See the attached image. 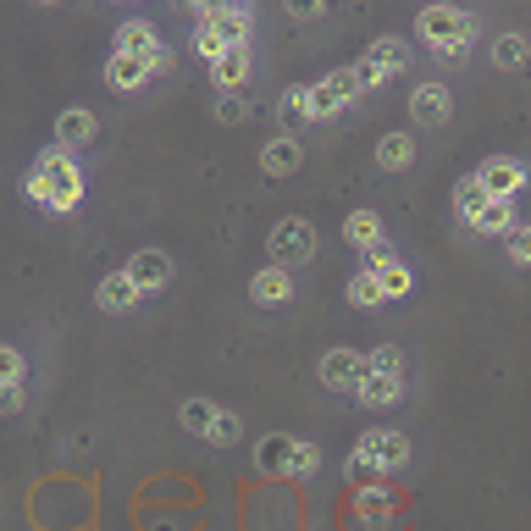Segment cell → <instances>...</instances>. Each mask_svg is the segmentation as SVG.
Segmentation results:
<instances>
[{"label": "cell", "mask_w": 531, "mask_h": 531, "mask_svg": "<svg viewBox=\"0 0 531 531\" xmlns=\"http://www.w3.org/2000/svg\"><path fill=\"white\" fill-rule=\"evenodd\" d=\"M28 194H34L45 211H72V205L83 200V177H78V161H72V150H45L34 161V172H28Z\"/></svg>", "instance_id": "6da1fadb"}, {"label": "cell", "mask_w": 531, "mask_h": 531, "mask_svg": "<svg viewBox=\"0 0 531 531\" xmlns=\"http://www.w3.org/2000/svg\"><path fill=\"white\" fill-rule=\"evenodd\" d=\"M404 460H410V443H404L399 432H388V426H377V432H366L360 443H354L349 476L354 471H399Z\"/></svg>", "instance_id": "7a4b0ae2"}, {"label": "cell", "mask_w": 531, "mask_h": 531, "mask_svg": "<svg viewBox=\"0 0 531 531\" xmlns=\"http://www.w3.org/2000/svg\"><path fill=\"white\" fill-rule=\"evenodd\" d=\"M415 28H421V39L432 50H443V45L471 39V12H460V6H426V12L415 17Z\"/></svg>", "instance_id": "3957f363"}, {"label": "cell", "mask_w": 531, "mask_h": 531, "mask_svg": "<svg viewBox=\"0 0 531 531\" xmlns=\"http://www.w3.org/2000/svg\"><path fill=\"white\" fill-rule=\"evenodd\" d=\"M316 255V227L305 222V216H288V222H277V233H272V266H299V260H310Z\"/></svg>", "instance_id": "277c9868"}, {"label": "cell", "mask_w": 531, "mask_h": 531, "mask_svg": "<svg viewBox=\"0 0 531 531\" xmlns=\"http://www.w3.org/2000/svg\"><path fill=\"white\" fill-rule=\"evenodd\" d=\"M194 23L211 28L227 50H244L249 45V12H244V6H194Z\"/></svg>", "instance_id": "5b68a950"}, {"label": "cell", "mask_w": 531, "mask_h": 531, "mask_svg": "<svg viewBox=\"0 0 531 531\" xmlns=\"http://www.w3.org/2000/svg\"><path fill=\"white\" fill-rule=\"evenodd\" d=\"M354 95H360V78H354V67L327 72V78L310 89V117H332V111H338L343 100H354Z\"/></svg>", "instance_id": "8992f818"}, {"label": "cell", "mask_w": 531, "mask_h": 531, "mask_svg": "<svg viewBox=\"0 0 531 531\" xmlns=\"http://www.w3.org/2000/svg\"><path fill=\"white\" fill-rule=\"evenodd\" d=\"M360 377H366V354H354V349H327L321 354V382H327V388L354 393Z\"/></svg>", "instance_id": "52a82bcc"}, {"label": "cell", "mask_w": 531, "mask_h": 531, "mask_svg": "<svg viewBox=\"0 0 531 531\" xmlns=\"http://www.w3.org/2000/svg\"><path fill=\"white\" fill-rule=\"evenodd\" d=\"M476 183L487 189V200H509V194L526 189V166L509 161V155H498V161H487L482 172H476Z\"/></svg>", "instance_id": "ba28073f"}, {"label": "cell", "mask_w": 531, "mask_h": 531, "mask_svg": "<svg viewBox=\"0 0 531 531\" xmlns=\"http://www.w3.org/2000/svg\"><path fill=\"white\" fill-rule=\"evenodd\" d=\"M366 272L377 277V288H382V299H404L415 288V277L404 272L399 260L388 255V249H371V260H366Z\"/></svg>", "instance_id": "9c48e42d"}, {"label": "cell", "mask_w": 531, "mask_h": 531, "mask_svg": "<svg viewBox=\"0 0 531 531\" xmlns=\"http://www.w3.org/2000/svg\"><path fill=\"white\" fill-rule=\"evenodd\" d=\"M449 111H454V100H449V89H443V83H421V89L410 95V117L421 122V128L449 122Z\"/></svg>", "instance_id": "30bf717a"}, {"label": "cell", "mask_w": 531, "mask_h": 531, "mask_svg": "<svg viewBox=\"0 0 531 531\" xmlns=\"http://www.w3.org/2000/svg\"><path fill=\"white\" fill-rule=\"evenodd\" d=\"M128 277L139 294H150V288H166V277H172V260H166V249H139V255L128 260Z\"/></svg>", "instance_id": "8fae6325"}, {"label": "cell", "mask_w": 531, "mask_h": 531, "mask_svg": "<svg viewBox=\"0 0 531 531\" xmlns=\"http://www.w3.org/2000/svg\"><path fill=\"white\" fill-rule=\"evenodd\" d=\"M117 50H122V56L150 61V72H155V61H161V39H155V28H150V23H139V17L117 28Z\"/></svg>", "instance_id": "7c38bea8"}, {"label": "cell", "mask_w": 531, "mask_h": 531, "mask_svg": "<svg viewBox=\"0 0 531 531\" xmlns=\"http://www.w3.org/2000/svg\"><path fill=\"white\" fill-rule=\"evenodd\" d=\"M354 515H360V526L388 531L393 526V493L388 487H360V493H354Z\"/></svg>", "instance_id": "4fadbf2b"}, {"label": "cell", "mask_w": 531, "mask_h": 531, "mask_svg": "<svg viewBox=\"0 0 531 531\" xmlns=\"http://www.w3.org/2000/svg\"><path fill=\"white\" fill-rule=\"evenodd\" d=\"M294 443H299V437L272 432V437H266V443L255 449V465H260L266 476H288V471H294Z\"/></svg>", "instance_id": "5bb4252c"}, {"label": "cell", "mask_w": 531, "mask_h": 531, "mask_svg": "<svg viewBox=\"0 0 531 531\" xmlns=\"http://www.w3.org/2000/svg\"><path fill=\"white\" fill-rule=\"evenodd\" d=\"M144 78H150V61H139V56H111L106 61V83L117 89V95H133V89H144Z\"/></svg>", "instance_id": "9a60e30c"}, {"label": "cell", "mask_w": 531, "mask_h": 531, "mask_svg": "<svg viewBox=\"0 0 531 531\" xmlns=\"http://www.w3.org/2000/svg\"><path fill=\"white\" fill-rule=\"evenodd\" d=\"M211 78H216V89H244V78H249V45L244 50H222V56L211 61Z\"/></svg>", "instance_id": "2e32d148"}, {"label": "cell", "mask_w": 531, "mask_h": 531, "mask_svg": "<svg viewBox=\"0 0 531 531\" xmlns=\"http://www.w3.org/2000/svg\"><path fill=\"white\" fill-rule=\"evenodd\" d=\"M249 294H255L260 305H283V299L294 294V277H288L283 266H266V272H255V283H249Z\"/></svg>", "instance_id": "e0dca14e"}, {"label": "cell", "mask_w": 531, "mask_h": 531, "mask_svg": "<svg viewBox=\"0 0 531 531\" xmlns=\"http://www.w3.org/2000/svg\"><path fill=\"white\" fill-rule=\"evenodd\" d=\"M399 393H404V377H360V388H354V399L360 404H371V410H382V404H399Z\"/></svg>", "instance_id": "ac0fdd59"}, {"label": "cell", "mask_w": 531, "mask_h": 531, "mask_svg": "<svg viewBox=\"0 0 531 531\" xmlns=\"http://www.w3.org/2000/svg\"><path fill=\"white\" fill-rule=\"evenodd\" d=\"M133 305H139V288H133V277H128V272H111L106 283H100V310H117V316H122V310H133Z\"/></svg>", "instance_id": "d6986e66"}, {"label": "cell", "mask_w": 531, "mask_h": 531, "mask_svg": "<svg viewBox=\"0 0 531 531\" xmlns=\"http://www.w3.org/2000/svg\"><path fill=\"white\" fill-rule=\"evenodd\" d=\"M343 238H349L354 249H366V255H371V249H382V222L371 211H354L349 222H343Z\"/></svg>", "instance_id": "ffe728a7"}, {"label": "cell", "mask_w": 531, "mask_h": 531, "mask_svg": "<svg viewBox=\"0 0 531 531\" xmlns=\"http://www.w3.org/2000/svg\"><path fill=\"white\" fill-rule=\"evenodd\" d=\"M56 133H61V150H78V144H89V139H95V117L72 106V111H61Z\"/></svg>", "instance_id": "44dd1931"}, {"label": "cell", "mask_w": 531, "mask_h": 531, "mask_svg": "<svg viewBox=\"0 0 531 531\" xmlns=\"http://www.w3.org/2000/svg\"><path fill=\"white\" fill-rule=\"evenodd\" d=\"M260 166H266V177H288L299 166V139H288V133H283V139H272V144H266V155H260Z\"/></svg>", "instance_id": "7402d4cb"}, {"label": "cell", "mask_w": 531, "mask_h": 531, "mask_svg": "<svg viewBox=\"0 0 531 531\" xmlns=\"http://www.w3.org/2000/svg\"><path fill=\"white\" fill-rule=\"evenodd\" d=\"M410 161H415V144H410V133H388V139L377 144V166H382V172H404Z\"/></svg>", "instance_id": "603a6c76"}, {"label": "cell", "mask_w": 531, "mask_h": 531, "mask_svg": "<svg viewBox=\"0 0 531 531\" xmlns=\"http://www.w3.org/2000/svg\"><path fill=\"white\" fill-rule=\"evenodd\" d=\"M366 67L377 72V78H388V72H399V67H404V45H399V39H377V45L366 50Z\"/></svg>", "instance_id": "cb8c5ba5"}, {"label": "cell", "mask_w": 531, "mask_h": 531, "mask_svg": "<svg viewBox=\"0 0 531 531\" xmlns=\"http://www.w3.org/2000/svg\"><path fill=\"white\" fill-rule=\"evenodd\" d=\"M454 211H460L465 222H476V216L487 211V189H482V183H476V177H465L460 189H454Z\"/></svg>", "instance_id": "d4e9b609"}, {"label": "cell", "mask_w": 531, "mask_h": 531, "mask_svg": "<svg viewBox=\"0 0 531 531\" xmlns=\"http://www.w3.org/2000/svg\"><path fill=\"white\" fill-rule=\"evenodd\" d=\"M305 122H310V89H288V95H283V128H288V139H294Z\"/></svg>", "instance_id": "484cf974"}, {"label": "cell", "mask_w": 531, "mask_h": 531, "mask_svg": "<svg viewBox=\"0 0 531 531\" xmlns=\"http://www.w3.org/2000/svg\"><path fill=\"white\" fill-rule=\"evenodd\" d=\"M476 233H509V227H515V211H509V200H487V211L476 216Z\"/></svg>", "instance_id": "4316f807"}, {"label": "cell", "mask_w": 531, "mask_h": 531, "mask_svg": "<svg viewBox=\"0 0 531 531\" xmlns=\"http://www.w3.org/2000/svg\"><path fill=\"white\" fill-rule=\"evenodd\" d=\"M366 371H371V377H404V360H399V349H393V343L371 349V354H366Z\"/></svg>", "instance_id": "83f0119b"}, {"label": "cell", "mask_w": 531, "mask_h": 531, "mask_svg": "<svg viewBox=\"0 0 531 531\" xmlns=\"http://www.w3.org/2000/svg\"><path fill=\"white\" fill-rule=\"evenodd\" d=\"M493 61H498V67H520V61H526V39H520V34H498L493 39Z\"/></svg>", "instance_id": "f1b7e54d"}, {"label": "cell", "mask_w": 531, "mask_h": 531, "mask_svg": "<svg viewBox=\"0 0 531 531\" xmlns=\"http://www.w3.org/2000/svg\"><path fill=\"white\" fill-rule=\"evenodd\" d=\"M211 421H216V404L211 399H189V404H183V426H189V432H211Z\"/></svg>", "instance_id": "f546056e"}, {"label": "cell", "mask_w": 531, "mask_h": 531, "mask_svg": "<svg viewBox=\"0 0 531 531\" xmlns=\"http://www.w3.org/2000/svg\"><path fill=\"white\" fill-rule=\"evenodd\" d=\"M504 249H509V260H515V266H531V222L509 227V233H504Z\"/></svg>", "instance_id": "4dcf8cb0"}, {"label": "cell", "mask_w": 531, "mask_h": 531, "mask_svg": "<svg viewBox=\"0 0 531 531\" xmlns=\"http://www.w3.org/2000/svg\"><path fill=\"white\" fill-rule=\"evenodd\" d=\"M238 432H244V426H238V415L233 410H216V421H211V432H205V437L227 449V443H238Z\"/></svg>", "instance_id": "1f68e13d"}, {"label": "cell", "mask_w": 531, "mask_h": 531, "mask_svg": "<svg viewBox=\"0 0 531 531\" xmlns=\"http://www.w3.org/2000/svg\"><path fill=\"white\" fill-rule=\"evenodd\" d=\"M349 299H354V305H382V288H377V277H371V272H360V277L349 283Z\"/></svg>", "instance_id": "d6a6232c"}, {"label": "cell", "mask_w": 531, "mask_h": 531, "mask_svg": "<svg viewBox=\"0 0 531 531\" xmlns=\"http://www.w3.org/2000/svg\"><path fill=\"white\" fill-rule=\"evenodd\" d=\"M316 465H321V449H316V443H294V471H288V476H310Z\"/></svg>", "instance_id": "836d02e7"}, {"label": "cell", "mask_w": 531, "mask_h": 531, "mask_svg": "<svg viewBox=\"0 0 531 531\" xmlns=\"http://www.w3.org/2000/svg\"><path fill=\"white\" fill-rule=\"evenodd\" d=\"M17 377H23V354L0 343V382H17Z\"/></svg>", "instance_id": "e575fe53"}, {"label": "cell", "mask_w": 531, "mask_h": 531, "mask_svg": "<svg viewBox=\"0 0 531 531\" xmlns=\"http://www.w3.org/2000/svg\"><path fill=\"white\" fill-rule=\"evenodd\" d=\"M23 410V388L17 382H0V415H17Z\"/></svg>", "instance_id": "d590c367"}, {"label": "cell", "mask_w": 531, "mask_h": 531, "mask_svg": "<svg viewBox=\"0 0 531 531\" xmlns=\"http://www.w3.org/2000/svg\"><path fill=\"white\" fill-rule=\"evenodd\" d=\"M437 56H443V61H465V56H471V39H460V45H443Z\"/></svg>", "instance_id": "8d00e7d4"}]
</instances>
